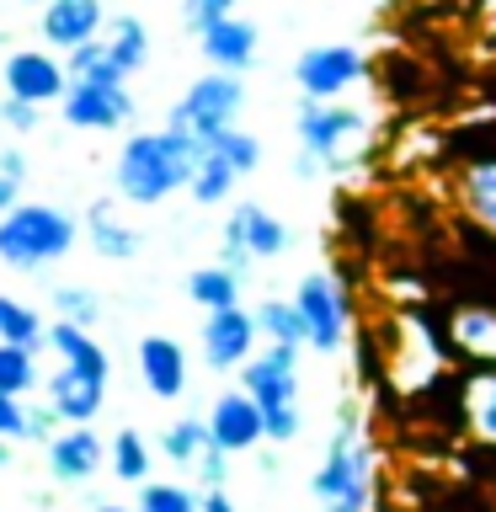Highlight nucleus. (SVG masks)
<instances>
[{"mask_svg": "<svg viewBox=\"0 0 496 512\" xmlns=\"http://www.w3.org/2000/svg\"><path fill=\"white\" fill-rule=\"evenodd\" d=\"M80 246V219L59 203H16L0 214V267L11 272H43L64 262Z\"/></svg>", "mask_w": 496, "mask_h": 512, "instance_id": "nucleus-3", "label": "nucleus"}, {"mask_svg": "<svg viewBox=\"0 0 496 512\" xmlns=\"http://www.w3.org/2000/svg\"><path fill=\"white\" fill-rule=\"evenodd\" d=\"M0 96H16V102L32 107H59L64 91H70V70H64V54L54 48H11L6 64H0Z\"/></svg>", "mask_w": 496, "mask_h": 512, "instance_id": "nucleus-10", "label": "nucleus"}, {"mask_svg": "<svg viewBox=\"0 0 496 512\" xmlns=\"http://www.w3.org/2000/svg\"><path fill=\"white\" fill-rule=\"evenodd\" d=\"M64 70H70V80H128L118 64H112V54H107L102 38L70 48V54H64Z\"/></svg>", "mask_w": 496, "mask_h": 512, "instance_id": "nucleus-35", "label": "nucleus"}, {"mask_svg": "<svg viewBox=\"0 0 496 512\" xmlns=\"http://www.w3.org/2000/svg\"><path fill=\"white\" fill-rule=\"evenodd\" d=\"M187 299L198 304L203 315L235 310V304H240V278H235L230 267H219V262H203V267L187 272Z\"/></svg>", "mask_w": 496, "mask_h": 512, "instance_id": "nucleus-25", "label": "nucleus"}, {"mask_svg": "<svg viewBox=\"0 0 496 512\" xmlns=\"http://www.w3.org/2000/svg\"><path fill=\"white\" fill-rule=\"evenodd\" d=\"M134 363H139L144 390H150L155 400H182V395H187V374H192V363H187V347L176 342V336H166V331L139 336Z\"/></svg>", "mask_w": 496, "mask_h": 512, "instance_id": "nucleus-15", "label": "nucleus"}, {"mask_svg": "<svg viewBox=\"0 0 496 512\" xmlns=\"http://www.w3.org/2000/svg\"><path fill=\"white\" fill-rule=\"evenodd\" d=\"M240 107H246V75L208 70V75H198L182 96H176V107L166 112V128L208 144L214 134H224V128H235Z\"/></svg>", "mask_w": 496, "mask_h": 512, "instance_id": "nucleus-6", "label": "nucleus"}, {"mask_svg": "<svg viewBox=\"0 0 496 512\" xmlns=\"http://www.w3.org/2000/svg\"><path fill=\"white\" fill-rule=\"evenodd\" d=\"M22 187H27V182H11V176H0V214H11V208L22 203Z\"/></svg>", "mask_w": 496, "mask_h": 512, "instance_id": "nucleus-43", "label": "nucleus"}, {"mask_svg": "<svg viewBox=\"0 0 496 512\" xmlns=\"http://www.w3.org/2000/svg\"><path fill=\"white\" fill-rule=\"evenodd\" d=\"M208 438H214V448H224V454H251V448H262L267 443V427H262V406H256V400L240 390H224L214 406H208Z\"/></svg>", "mask_w": 496, "mask_h": 512, "instance_id": "nucleus-13", "label": "nucleus"}, {"mask_svg": "<svg viewBox=\"0 0 496 512\" xmlns=\"http://www.w3.org/2000/svg\"><path fill=\"white\" fill-rule=\"evenodd\" d=\"M235 6H240V0H182V27L203 32V27L224 22V16H235Z\"/></svg>", "mask_w": 496, "mask_h": 512, "instance_id": "nucleus-36", "label": "nucleus"}, {"mask_svg": "<svg viewBox=\"0 0 496 512\" xmlns=\"http://www.w3.org/2000/svg\"><path fill=\"white\" fill-rule=\"evenodd\" d=\"M0 342L43 352L48 347V326H43L38 304H27V299H16V294H0Z\"/></svg>", "mask_w": 496, "mask_h": 512, "instance_id": "nucleus-27", "label": "nucleus"}, {"mask_svg": "<svg viewBox=\"0 0 496 512\" xmlns=\"http://www.w3.org/2000/svg\"><path fill=\"white\" fill-rule=\"evenodd\" d=\"M358 80H368V54L358 43H310L294 59V86L304 102H342Z\"/></svg>", "mask_w": 496, "mask_h": 512, "instance_id": "nucleus-8", "label": "nucleus"}, {"mask_svg": "<svg viewBox=\"0 0 496 512\" xmlns=\"http://www.w3.org/2000/svg\"><path fill=\"white\" fill-rule=\"evenodd\" d=\"M134 91H128V80H70V91H64L59 102V118L70 128H86V134H118V128L134 123Z\"/></svg>", "mask_w": 496, "mask_h": 512, "instance_id": "nucleus-9", "label": "nucleus"}, {"mask_svg": "<svg viewBox=\"0 0 496 512\" xmlns=\"http://www.w3.org/2000/svg\"><path fill=\"white\" fill-rule=\"evenodd\" d=\"M203 160V144L176 134V128H144V134H128L112 155V192L134 208H155L187 192L192 171Z\"/></svg>", "mask_w": 496, "mask_h": 512, "instance_id": "nucleus-1", "label": "nucleus"}, {"mask_svg": "<svg viewBox=\"0 0 496 512\" xmlns=\"http://www.w3.org/2000/svg\"><path fill=\"white\" fill-rule=\"evenodd\" d=\"M150 438H144L139 427H118L107 438V470L123 480V486H144L150 480Z\"/></svg>", "mask_w": 496, "mask_h": 512, "instance_id": "nucleus-26", "label": "nucleus"}, {"mask_svg": "<svg viewBox=\"0 0 496 512\" xmlns=\"http://www.w3.org/2000/svg\"><path fill=\"white\" fill-rule=\"evenodd\" d=\"M80 230H86V246L102 256V262H134V256L144 251V235L118 214L112 198H96L86 208V224H80Z\"/></svg>", "mask_w": 496, "mask_h": 512, "instance_id": "nucleus-22", "label": "nucleus"}, {"mask_svg": "<svg viewBox=\"0 0 496 512\" xmlns=\"http://www.w3.org/2000/svg\"><path fill=\"white\" fill-rule=\"evenodd\" d=\"M198 54L208 59V70H224V75H246L256 54H262V32H256V22H246V16H224V22L203 27L198 32Z\"/></svg>", "mask_w": 496, "mask_h": 512, "instance_id": "nucleus-17", "label": "nucleus"}, {"mask_svg": "<svg viewBox=\"0 0 496 512\" xmlns=\"http://www.w3.org/2000/svg\"><path fill=\"white\" fill-rule=\"evenodd\" d=\"M251 315H256L262 342H272V347H304V320L294 310V299H262Z\"/></svg>", "mask_w": 496, "mask_h": 512, "instance_id": "nucleus-29", "label": "nucleus"}, {"mask_svg": "<svg viewBox=\"0 0 496 512\" xmlns=\"http://www.w3.org/2000/svg\"><path fill=\"white\" fill-rule=\"evenodd\" d=\"M208 448H214V438H208V422L203 416H176V422L160 432V454H166L171 464H182V470H192Z\"/></svg>", "mask_w": 496, "mask_h": 512, "instance_id": "nucleus-28", "label": "nucleus"}, {"mask_svg": "<svg viewBox=\"0 0 496 512\" xmlns=\"http://www.w3.org/2000/svg\"><path fill=\"white\" fill-rule=\"evenodd\" d=\"M27 400L22 395H6V390H0V438H6V443H16V438H27Z\"/></svg>", "mask_w": 496, "mask_h": 512, "instance_id": "nucleus-39", "label": "nucleus"}, {"mask_svg": "<svg viewBox=\"0 0 496 512\" xmlns=\"http://www.w3.org/2000/svg\"><path fill=\"white\" fill-rule=\"evenodd\" d=\"M38 123H43V107L16 102V96H0V128H11L16 139H27V134H38Z\"/></svg>", "mask_w": 496, "mask_h": 512, "instance_id": "nucleus-37", "label": "nucleus"}, {"mask_svg": "<svg viewBox=\"0 0 496 512\" xmlns=\"http://www.w3.org/2000/svg\"><path fill=\"white\" fill-rule=\"evenodd\" d=\"M454 203L475 230L496 240V155H475L454 171Z\"/></svg>", "mask_w": 496, "mask_h": 512, "instance_id": "nucleus-21", "label": "nucleus"}, {"mask_svg": "<svg viewBox=\"0 0 496 512\" xmlns=\"http://www.w3.org/2000/svg\"><path fill=\"white\" fill-rule=\"evenodd\" d=\"M299 352L304 347H272L262 342V352L240 368V390L262 406V427L267 443H294L304 432V406H299Z\"/></svg>", "mask_w": 496, "mask_h": 512, "instance_id": "nucleus-4", "label": "nucleus"}, {"mask_svg": "<svg viewBox=\"0 0 496 512\" xmlns=\"http://www.w3.org/2000/svg\"><path fill=\"white\" fill-rule=\"evenodd\" d=\"M48 310H54V320H64V326L96 331V320H102V294L86 283H59L54 294H48Z\"/></svg>", "mask_w": 496, "mask_h": 512, "instance_id": "nucleus-30", "label": "nucleus"}, {"mask_svg": "<svg viewBox=\"0 0 496 512\" xmlns=\"http://www.w3.org/2000/svg\"><path fill=\"white\" fill-rule=\"evenodd\" d=\"M91 512H139V507H118V502H102V507H91Z\"/></svg>", "mask_w": 496, "mask_h": 512, "instance_id": "nucleus-45", "label": "nucleus"}, {"mask_svg": "<svg viewBox=\"0 0 496 512\" xmlns=\"http://www.w3.org/2000/svg\"><path fill=\"white\" fill-rule=\"evenodd\" d=\"M198 352L214 374H240L256 352H262V331H256V315L246 304L235 310H214L203 315V331H198Z\"/></svg>", "mask_w": 496, "mask_h": 512, "instance_id": "nucleus-11", "label": "nucleus"}, {"mask_svg": "<svg viewBox=\"0 0 496 512\" xmlns=\"http://www.w3.org/2000/svg\"><path fill=\"white\" fill-rule=\"evenodd\" d=\"M192 480H198L203 491H224L230 486V454H224V448H208V454L192 464Z\"/></svg>", "mask_w": 496, "mask_h": 512, "instance_id": "nucleus-38", "label": "nucleus"}, {"mask_svg": "<svg viewBox=\"0 0 496 512\" xmlns=\"http://www.w3.org/2000/svg\"><path fill=\"white\" fill-rule=\"evenodd\" d=\"M310 496L320 502V512H374V443H368L352 400L326 438L320 470L310 475Z\"/></svg>", "mask_w": 496, "mask_h": 512, "instance_id": "nucleus-2", "label": "nucleus"}, {"mask_svg": "<svg viewBox=\"0 0 496 512\" xmlns=\"http://www.w3.org/2000/svg\"><path fill=\"white\" fill-rule=\"evenodd\" d=\"M294 310L304 320V347L320 352V358H336L347 347V331H352V304H347V288L336 283V272L315 267L304 272L299 288H294Z\"/></svg>", "mask_w": 496, "mask_h": 512, "instance_id": "nucleus-7", "label": "nucleus"}, {"mask_svg": "<svg viewBox=\"0 0 496 512\" xmlns=\"http://www.w3.org/2000/svg\"><path fill=\"white\" fill-rule=\"evenodd\" d=\"M48 347H54V358L59 368H75V374H86V379H112V358H107V347L96 342V336L86 326H64V320H48Z\"/></svg>", "mask_w": 496, "mask_h": 512, "instance_id": "nucleus-23", "label": "nucleus"}, {"mask_svg": "<svg viewBox=\"0 0 496 512\" xmlns=\"http://www.w3.org/2000/svg\"><path fill=\"white\" fill-rule=\"evenodd\" d=\"M0 176H11V182H27L32 176V160H27L22 144H6V150H0Z\"/></svg>", "mask_w": 496, "mask_h": 512, "instance_id": "nucleus-41", "label": "nucleus"}, {"mask_svg": "<svg viewBox=\"0 0 496 512\" xmlns=\"http://www.w3.org/2000/svg\"><path fill=\"white\" fill-rule=\"evenodd\" d=\"M203 512H240L230 491H203Z\"/></svg>", "mask_w": 496, "mask_h": 512, "instance_id": "nucleus-44", "label": "nucleus"}, {"mask_svg": "<svg viewBox=\"0 0 496 512\" xmlns=\"http://www.w3.org/2000/svg\"><path fill=\"white\" fill-rule=\"evenodd\" d=\"M107 0H48L43 16H38V38L43 48H54V54H70L80 43H96L107 27Z\"/></svg>", "mask_w": 496, "mask_h": 512, "instance_id": "nucleus-14", "label": "nucleus"}, {"mask_svg": "<svg viewBox=\"0 0 496 512\" xmlns=\"http://www.w3.org/2000/svg\"><path fill=\"white\" fill-rule=\"evenodd\" d=\"M6 464H11V443L0 438V470H6Z\"/></svg>", "mask_w": 496, "mask_h": 512, "instance_id": "nucleus-46", "label": "nucleus"}, {"mask_svg": "<svg viewBox=\"0 0 496 512\" xmlns=\"http://www.w3.org/2000/svg\"><path fill=\"white\" fill-rule=\"evenodd\" d=\"M443 342L448 358L470 363V368H496V304L464 299L443 315Z\"/></svg>", "mask_w": 496, "mask_h": 512, "instance_id": "nucleus-12", "label": "nucleus"}, {"mask_svg": "<svg viewBox=\"0 0 496 512\" xmlns=\"http://www.w3.org/2000/svg\"><path fill=\"white\" fill-rule=\"evenodd\" d=\"M454 416L475 448L496 454V368H470L454 384Z\"/></svg>", "mask_w": 496, "mask_h": 512, "instance_id": "nucleus-18", "label": "nucleus"}, {"mask_svg": "<svg viewBox=\"0 0 496 512\" xmlns=\"http://www.w3.org/2000/svg\"><path fill=\"white\" fill-rule=\"evenodd\" d=\"M102 43H107V54L123 75H139L144 64H150V27H144V16H134V11H112L107 27H102Z\"/></svg>", "mask_w": 496, "mask_h": 512, "instance_id": "nucleus-24", "label": "nucleus"}, {"mask_svg": "<svg viewBox=\"0 0 496 512\" xmlns=\"http://www.w3.org/2000/svg\"><path fill=\"white\" fill-rule=\"evenodd\" d=\"M96 470H107V443L91 427H64L48 443V475L59 486H86V480H96Z\"/></svg>", "mask_w": 496, "mask_h": 512, "instance_id": "nucleus-20", "label": "nucleus"}, {"mask_svg": "<svg viewBox=\"0 0 496 512\" xmlns=\"http://www.w3.org/2000/svg\"><path fill=\"white\" fill-rule=\"evenodd\" d=\"M203 150H214L219 160H230L235 176H251L256 166H262V139H256L251 128H224V134H214Z\"/></svg>", "mask_w": 496, "mask_h": 512, "instance_id": "nucleus-34", "label": "nucleus"}, {"mask_svg": "<svg viewBox=\"0 0 496 512\" xmlns=\"http://www.w3.org/2000/svg\"><path fill=\"white\" fill-rule=\"evenodd\" d=\"M288 224L262 203H235V214L224 219V246H240L251 262H278L288 251Z\"/></svg>", "mask_w": 496, "mask_h": 512, "instance_id": "nucleus-16", "label": "nucleus"}, {"mask_svg": "<svg viewBox=\"0 0 496 512\" xmlns=\"http://www.w3.org/2000/svg\"><path fill=\"white\" fill-rule=\"evenodd\" d=\"M43 400L54 406V416L64 427H91L107 406V384L75 374V368H54V374L43 379Z\"/></svg>", "mask_w": 496, "mask_h": 512, "instance_id": "nucleus-19", "label": "nucleus"}, {"mask_svg": "<svg viewBox=\"0 0 496 512\" xmlns=\"http://www.w3.org/2000/svg\"><path fill=\"white\" fill-rule=\"evenodd\" d=\"M368 112L347 102H299V150L320 160V171H352L368 144Z\"/></svg>", "mask_w": 496, "mask_h": 512, "instance_id": "nucleus-5", "label": "nucleus"}, {"mask_svg": "<svg viewBox=\"0 0 496 512\" xmlns=\"http://www.w3.org/2000/svg\"><path fill=\"white\" fill-rule=\"evenodd\" d=\"M235 166L230 160H219L214 150H203V160H198V171H192V182H187V192H192V203H203V208H219L224 198L235 192Z\"/></svg>", "mask_w": 496, "mask_h": 512, "instance_id": "nucleus-31", "label": "nucleus"}, {"mask_svg": "<svg viewBox=\"0 0 496 512\" xmlns=\"http://www.w3.org/2000/svg\"><path fill=\"white\" fill-rule=\"evenodd\" d=\"M59 427H64V422L54 416V406H48V400H43V406H32V411H27V443H43V448H48V443L59 438Z\"/></svg>", "mask_w": 496, "mask_h": 512, "instance_id": "nucleus-40", "label": "nucleus"}, {"mask_svg": "<svg viewBox=\"0 0 496 512\" xmlns=\"http://www.w3.org/2000/svg\"><path fill=\"white\" fill-rule=\"evenodd\" d=\"M0 390L6 395H32L43 390V368H38V352L32 347H16V342H0Z\"/></svg>", "mask_w": 496, "mask_h": 512, "instance_id": "nucleus-32", "label": "nucleus"}, {"mask_svg": "<svg viewBox=\"0 0 496 512\" xmlns=\"http://www.w3.org/2000/svg\"><path fill=\"white\" fill-rule=\"evenodd\" d=\"M139 512H203V491L182 486V480H144Z\"/></svg>", "mask_w": 496, "mask_h": 512, "instance_id": "nucleus-33", "label": "nucleus"}, {"mask_svg": "<svg viewBox=\"0 0 496 512\" xmlns=\"http://www.w3.org/2000/svg\"><path fill=\"white\" fill-rule=\"evenodd\" d=\"M219 267H230L240 283H246V272H251V256L240 251V246H219Z\"/></svg>", "mask_w": 496, "mask_h": 512, "instance_id": "nucleus-42", "label": "nucleus"}, {"mask_svg": "<svg viewBox=\"0 0 496 512\" xmlns=\"http://www.w3.org/2000/svg\"><path fill=\"white\" fill-rule=\"evenodd\" d=\"M27 6H48V0H27Z\"/></svg>", "mask_w": 496, "mask_h": 512, "instance_id": "nucleus-47", "label": "nucleus"}]
</instances>
